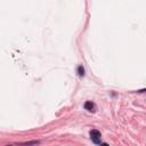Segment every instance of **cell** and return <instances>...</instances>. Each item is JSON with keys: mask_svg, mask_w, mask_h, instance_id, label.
Listing matches in <instances>:
<instances>
[{"mask_svg": "<svg viewBox=\"0 0 146 146\" xmlns=\"http://www.w3.org/2000/svg\"><path fill=\"white\" fill-rule=\"evenodd\" d=\"M90 138H91V141H94L95 144H99L100 143V132H99L98 130H96V129H94V130L90 131Z\"/></svg>", "mask_w": 146, "mask_h": 146, "instance_id": "obj_1", "label": "cell"}, {"mask_svg": "<svg viewBox=\"0 0 146 146\" xmlns=\"http://www.w3.org/2000/svg\"><path fill=\"white\" fill-rule=\"evenodd\" d=\"M84 109L90 111V112H94L95 111V104L94 103H91V102H86V104H84Z\"/></svg>", "mask_w": 146, "mask_h": 146, "instance_id": "obj_2", "label": "cell"}, {"mask_svg": "<svg viewBox=\"0 0 146 146\" xmlns=\"http://www.w3.org/2000/svg\"><path fill=\"white\" fill-rule=\"evenodd\" d=\"M36 144H39V141H27V143H22V144H20V146H31V145H36Z\"/></svg>", "mask_w": 146, "mask_h": 146, "instance_id": "obj_3", "label": "cell"}, {"mask_svg": "<svg viewBox=\"0 0 146 146\" xmlns=\"http://www.w3.org/2000/svg\"><path fill=\"white\" fill-rule=\"evenodd\" d=\"M78 72H79V75L80 77H83L84 75V68L82 66H79L78 68Z\"/></svg>", "mask_w": 146, "mask_h": 146, "instance_id": "obj_4", "label": "cell"}, {"mask_svg": "<svg viewBox=\"0 0 146 146\" xmlns=\"http://www.w3.org/2000/svg\"><path fill=\"white\" fill-rule=\"evenodd\" d=\"M100 146H110L109 144H106V143H102V144H100Z\"/></svg>", "mask_w": 146, "mask_h": 146, "instance_id": "obj_5", "label": "cell"}, {"mask_svg": "<svg viewBox=\"0 0 146 146\" xmlns=\"http://www.w3.org/2000/svg\"><path fill=\"white\" fill-rule=\"evenodd\" d=\"M6 146H11V145H6Z\"/></svg>", "mask_w": 146, "mask_h": 146, "instance_id": "obj_6", "label": "cell"}]
</instances>
